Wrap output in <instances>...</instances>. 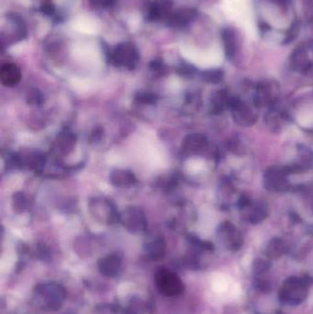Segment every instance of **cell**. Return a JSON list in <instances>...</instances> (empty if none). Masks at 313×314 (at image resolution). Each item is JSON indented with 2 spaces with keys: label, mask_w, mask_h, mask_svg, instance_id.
I'll use <instances>...</instances> for the list:
<instances>
[{
  "label": "cell",
  "mask_w": 313,
  "mask_h": 314,
  "mask_svg": "<svg viewBox=\"0 0 313 314\" xmlns=\"http://www.w3.org/2000/svg\"><path fill=\"white\" fill-rule=\"evenodd\" d=\"M75 145V136L70 133H64L60 136L58 141V148L63 153H68L72 151V148Z\"/></svg>",
  "instance_id": "cell-20"
},
{
  "label": "cell",
  "mask_w": 313,
  "mask_h": 314,
  "mask_svg": "<svg viewBox=\"0 0 313 314\" xmlns=\"http://www.w3.org/2000/svg\"><path fill=\"white\" fill-rule=\"evenodd\" d=\"M147 301L141 299L140 297L134 296L132 299L127 303V305L123 307V314H143L148 311Z\"/></svg>",
  "instance_id": "cell-16"
},
{
  "label": "cell",
  "mask_w": 313,
  "mask_h": 314,
  "mask_svg": "<svg viewBox=\"0 0 313 314\" xmlns=\"http://www.w3.org/2000/svg\"><path fill=\"white\" fill-rule=\"evenodd\" d=\"M146 256L153 261H159L166 255L167 244L162 237H155L148 241L144 246Z\"/></svg>",
  "instance_id": "cell-9"
},
{
  "label": "cell",
  "mask_w": 313,
  "mask_h": 314,
  "mask_svg": "<svg viewBox=\"0 0 313 314\" xmlns=\"http://www.w3.org/2000/svg\"><path fill=\"white\" fill-rule=\"evenodd\" d=\"M136 100L139 102H143V103H153L155 101V96L154 95H150V94L139 95Z\"/></svg>",
  "instance_id": "cell-26"
},
{
  "label": "cell",
  "mask_w": 313,
  "mask_h": 314,
  "mask_svg": "<svg viewBox=\"0 0 313 314\" xmlns=\"http://www.w3.org/2000/svg\"><path fill=\"white\" fill-rule=\"evenodd\" d=\"M229 97L223 91H220L213 98V111L216 114H220L226 107H228Z\"/></svg>",
  "instance_id": "cell-19"
},
{
  "label": "cell",
  "mask_w": 313,
  "mask_h": 314,
  "mask_svg": "<svg viewBox=\"0 0 313 314\" xmlns=\"http://www.w3.org/2000/svg\"><path fill=\"white\" fill-rule=\"evenodd\" d=\"M308 58L304 50L298 49L294 52L291 56V66L294 70H305L309 65Z\"/></svg>",
  "instance_id": "cell-18"
},
{
  "label": "cell",
  "mask_w": 313,
  "mask_h": 314,
  "mask_svg": "<svg viewBox=\"0 0 313 314\" xmlns=\"http://www.w3.org/2000/svg\"><path fill=\"white\" fill-rule=\"evenodd\" d=\"M154 284L162 295L175 297L183 293L185 285L179 276L167 268H160L154 274Z\"/></svg>",
  "instance_id": "cell-3"
},
{
  "label": "cell",
  "mask_w": 313,
  "mask_h": 314,
  "mask_svg": "<svg viewBox=\"0 0 313 314\" xmlns=\"http://www.w3.org/2000/svg\"><path fill=\"white\" fill-rule=\"evenodd\" d=\"M208 146V140L202 134H189L183 141V150L186 153H197L204 150Z\"/></svg>",
  "instance_id": "cell-10"
},
{
  "label": "cell",
  "mask_w": 313,
  "mask_h": 314,
  "mask_svg": "<svg viewBox=\"0 0 313 314\" xmlns=\"http://www.w3.org/2000/svg\"><path fill=\"white\" fill-rule=\"evenodd\" d=\"M283 172L289 176V175H296V174H301L303 172V167L298 164H291L289 166L283 167Z\"/></svg>",
  "instance_id": "cell-23"
},
{
  "label": "cell",
  "mask_w": 313,
  "mask_h": 314,
  "mask_svg": "<svg viewBox=\"0 0 313 314\" xmlns=\"http://www.w3.org/2000/svg\"><path fill=\"white\" fill-rule=\"evenodd\" d=\"M26 207V199L24 198L22 194H16L14 196V208L16 209H19L21 211Z\"/></svg>",
  "instance_id": "cell-24"
},
{
  "label": "cell",
  "mask_w": 313,
  "mask_h": 314,
  "mask_svg": "<svg viewBox=\"0 0 313 314\" xmlns=\"http://www.w3.org/2000/svg\"><path fill=\"white\" fill-rule=\"evenodd\" d=\"M109 180L111 184L114 185L116 187H128L130 185H133L136 181V178L134 175L128 171V170H122L117 169L111 172L109 175Z\"/></svg>",
  "instance_id": "cell-12"
},
{
  "label": "cell",
  "mask_w": 313,
  "mask_h": 314,
  "mask_svg": "<svg viewBox=\"0 0 313 314\" xmlns=\"http://www.w3.org/2000/svg\"><path fill=\"white\" fill-rule=\"evenodd\" d=\"M98 268L102 276L108 278L116 277L123 268V256L118 253L105 255L98 262Z\"/></svg>",
  "instance_id": "cell-7"
},
{
  "label": "cell",
  "mask_w": 313,
  "mask_h": 314,
  "mask_svg": "<svg viewBox=\"0 0 313 314\" xmlns=\"http://www.w3.org/2000/svg\"><path fill=\"white\" fill-rule=\"evenodd\" d=\"M222 40L225 49V54L228 58H232L236 51V41L234 32L231 29H225L222 33Z\"/></svg>",
  "instance_id": "cell-17"
},
{
  "label": "cell",
  "mask_w": 313,
  "mask_h": 314,
  "mask_svg": "<svg viewBox=\"0 0 313 314\" xmlns=\"http://www.w3.org/2000/svg\"><path fill=\"white\" fill-rule=\"evenodd\" d=\"M219 233L224 240L227 247L231 251H238L244 245V237L236 227L230 222H222L219 227Z\"/></svg>",
  "instance_id": "cell-8"
},
{
  "label": "cell",
  "mask_w": 313,
  "mask_h": 314,
  "mask_svg": "<svg viewBox=\"0 0 313 314\" xmlns=\"http://www.w3.org/2000/svg\"><path fill=\"white\" fill-rule=\"evenodd\" d=\"M312 208H313V207H312Z\"/></svg>",
  "instance_id": "cell-28"
},
{
  "label": "cell",
  "mask_w": 313,
  "mask_h": 314,
  "mask_svg": "<svg viewBox=\"0 0 313 314\" xmlns=\"http://www.w3.org/2000/svg\"><path fill=\"white\" fill-rule=\"evenodd\" d=\"M269 214L268 205L264 201H259L252 206V211L250 213L249 221L252 224H258L265 221Z\"/></svg>",
  "instance_id": "cell-15"
},
{
  "label": "cell",
  "mask_w": 313,
  "mask_h": 314,
  "mask_svg": "<svg viewBox=\"0 0 313 314\" xmlns=\"http://www.w3.org/2000/svg\"><path fill=\"white\" fill-rule=\"evenodd\" d=\"M271 268V263L264 258H256L252 262V273L255 275H263L267 273Z\"/></svg>",
  "instance_id": "cell-21"
},
{
  "label": "cell",
  "mask_w": 313,
  "mask_h": 314,
  "mask_svg": "<svg viewBox=\"0 0 313 314\" xmlns=\"http://www.w3.org/2000/svg\"><path fill=\"white\" fill-rule=\"evenodd\" d=\"M308 288L309 282L307 279L291 276L283 283L279 291V299L285 304L296 306L307 299Z\"/></svg>",
  "instance_id": "cell-2"
},
{
  "label": "cell",
  "mask_w": 313,
  "mask_h": 314,
  "mask_svg": "<svg viewBox=\"0 0 313 314\" xmlns=\"http://www.w3.org/2000/svg\"><path fill=\"white\" fill-rule=\"evenodd\" d=\"M228 148L230 151L233 152V153H239V150L240 149V142L238 140H230V143H228Z\"/></svg>",
  "instance_id": "cell-27"
},
{
  "label": "cell",
  "mask_w": 313,
  "mask_h": 314,
  "mask_svg": "<svg viewBox=\"0 0 313 314\" xmlns=\"http://www.w3.org/2000/svg\"><path fill=\"white\" fill-rule=\"evenodd\" d=\"M223 78V72L221 70H210L204 74V79L209 83L218 84Z\"/></svg>",
  "instance_id": "cell-22"
},
{
  "label": "cell",
  "mask_w": 313,
  "mask_h": 314,
  "mask_svg": "<svg viewBox=\"0 0 313 314\" xmlns=\"http://www.w3.org/2000/svg\"><path fill=\"white\" fill-rule=\"evenodd\" d=\"M119 220L127 230L133 233L144 232L147 228L146 214L139 208L132 207L125 209L120 215Z\"/></svg>",
  "instance_id": "cell-5"
},
{
  "label": "cell",
  "mask_w": 313,
  "mask_h": 314,
  "mask_svg": "<svg viewBox=\"0 0 313 314\" xmlns=\"http://www.w3.org/2000/svg\"><path fill=\"white\" fill-rule=\"evenodd\" d=\"M272 87L268 83H260L256 88V95L254 97V104L256 107H263L271 103L273 100Z\"/></svg>",
  "instance_id": "cell-13"
},
{
  "label": "cell",
  "mask_w": 313,
  "mask_h": 314,
  "mask_svg": "<svg viewBox=\"0 0 313 314\" xmlns=\"http://www.w3.org/2000/svg\"><path fill=\"white\" fill-rule=\"evenodd\" d=\"M66 298V291L61 284L46 281L35 286L32 300L39 310L43 312H56L61 309Z\"/></svg>",
  "instance_id": "cell-1"
},
{
  "label": "cell",
  "mask_w": 313,
  "mask_h": 314,
  "mask_svg": "<svg viewBox=\"0 0 313 314\" xmlns=\"http://www.w3.org/2000/svg\"><path fill=\"white\" fill-rule=\"evenodd\" d=\"M287 251V245L280 238H273L267 246L266 253L269 258H280Z\"/></svg>",
  "instance_id": "cell-14"
},
{
  "label": "cell",
  "mask_w": 313,
  "mask_h": 314,
  "mask_svg": "<svg viewBox=\"0 0 313 314\" xmlns=\"http://www.w3.org/2000/svg\"><path fill=\"white\" fill-rule=\"evenodd\" d=\"M238 207L240 208L241 209H244L245 208L251 207L252 205V200L247 196V195H242L239 199H238V203H237Z\"/></svg>",
  "instance_id": "cell-25"
},
{
  "label": "cell",
  "mask_w": 313,
  "mask_h": 314,
  "mask_svg": "<svg viewBox=\"0 0 313 314\" xmlns=\"http://www.w3.org/2000/svg\"><path fill=\"white\" fill-rule=\"evenodd\" d=\"M264 179L265 187L269 191H286L290 187L282 167H273L268 168Z\"/></svg>",
  "instance_id": "cell-6"
},
{
  "label": "cell",
  "mask_w": 313,
  "mask_h": 314,
  "mask_svg": "<svg viewBox=\"0 0 313 314\" xmlns=\"http://www.w3.org/2000/svg\"><path fill=\"white\" fill-rule=\"evenodd\" d=\"M21 71L20 69L11 63L4 64L0 71V79L1 83L5 86H14L18 84L21 80Z\"/></svg>",
  "instance_id": "cell-11"
},
{
  "label": "cell",
  "mask_w": 313,
  "mask_h": 314,
  "mask_svg": "<svg viewBox=\"0 0 313 314\" xmlns=\"http://www.w3.org/2000/svg\"><path fill=\"white\" fill-rule=\"evenodd\" d=\"M228 107L231 110L234 122L244 127H250L256 123L257 115L251 107L237 97H229Z\"/></svg>",
  "instance_id": "cell-4"
}]
</instances>
